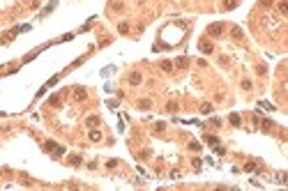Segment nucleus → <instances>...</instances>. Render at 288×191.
Listing matches in <instances>:
<instances>
[{
  "instance_id": "nucleus-1",
  "label": "nucleus",
  "mask_w": 288,
  "mask_h": 191,
  "mask_svg": "<svg viewBox=\"0 0 288 191\" xmlns=\"http://www.w3.org/2000/svg\"><path fill=\"white\" fill-rule=\"evenodd\" d=\"M221 32H224V23H212L208 28V35H212V37H219Z\"/></svg>"
},
{
  "instance_id": "nucleus-7",
  "label": "nucleus",
  "mask_w": 288,
  "mask_h": 191,
  "mask_svg": "<svg viewBox=\"0 0 288 191\" xmlns=\"http://www.w3.org/2000/svg\"><path fill=\"white\" fill-rule=\"evenodd\" d=\"M159 67H161L164 71H171V69H173V62H171V60H161V65H159Z\"/></svg>"
},
{
  "instance_id": "nucleus-13",
  "label": "nucleus",
  "mask_w": 288,
  "mask_h": 191,
  "mask_svg": "<svg viewBox=\"0 0 288 191\" xmlns=\"http://www.w3.org/2000/svg\"><path fill=\"white\" fill-rule=\"evenodd\" d=\"M228 120H231V124H235V127H240V115H237V113H233L231 118H228Z\"/></svg>"
},
{
  "instance_id": "nucleus-3",
  "label": "nucleus",
  "mask_w": 288,
  "mask_h": 191,
  "mask_svg": "<svg viewBox=\"0 0 288 191\" xmlns=\"http://www.w3.org/2000/svg\"><path fill=\"white\" fill-rule=\"evenodd\" d=\"M141 81H143V76H141V74H136V71H134V74L129 76V83H131V85H138Z\"/></svg>"
},
{
  "instance_id": "nucleus-16",
  "label": "nucleus",
  "mask_w": 288,
  "mask_h": 191,
  "mask_svg": "<svg viewBox=\"0 0 288 191\" xmlns=\"http://www.w3.org/2000/svg\"><path fill=\"white\" fill-rule=\"evenodd\" d=\"M205 140H208L210 145H217V143H219V140H217V136H210V134L205 136Z\"/></svg>"
},
{
  "instance_id": "nucleus-15",
  "label": "nucleus",
  "mask_w": 288,
  "mask_h": 191,
  "mask_svg": "<svg viewBox=\"0 0 288 191\" xmlns=\"http://www.w3.org/2000/svg\"><path fill=\"white\" fill-rule=\"evenodd\" d=\"M118 30H120L122 35H127V32H129V23H120V26H118Z\"/></svg>"
},
{
  "instance_id": "nucleus-12",
  "label": "nucleus",
  "mask_w": 288,
  "mask_h": 191,
  "mask_svg": "<svg viewBox=\"0 0 288 191\" xmlns=\"http://www.w3.org/2000/svg\"><path fill=\"white\" fill-rule=\"evenodd\" d=\"M189 150H192V152H201V143L192 140V143H189Z\"/></svg>"
},
{
  "instance_id": "nucleus-8",
  "label": "nucleus",
  "mask_w": 288,
  "mask_h": 191,
  "mask_svg": "<svg viewBox=\"0 0 288 191\" xmlns=\"http://www.w3.org/2000/svg\"><path fill=\"white\" fill-rule=\"evenodd\" d=\"M150 106H152V101H150V99H141V101H138V108H143V111H148Z\"/></svg>"
},
{
  "instance_id": "nucleus-9",
  "label": "nucleus",
  "mask_w": 288,
  "mask_h": 191,
  "mask_svg": "<svg viewBox=\"0 0 288 191\" xmlns=\"http://www.w3.org/2000/svg\"><path fill=\"white\" fill-rule=\"evenodd\" d=\"M175 65H178L180 69H184V67L189 65V60H187V58H178V60H175Z\"/></svg>"
},
{
  "instance_id": "nucleus-17",
  "label": "nucleus",
  "mask_w": 288,
  "mask_h": 191,
  "mask_svg": "<svg viewBox=\"0 0 288 191\" xmlns=\"http://www.w3.org/2000/svg\"><path fill=\"white\" fill-rule=\"evenodd\" d=\"M224 7H226V9H233V7H235V0H226V2H224Z\"/></svg>"
},
{
  "instance_id": "nucleus-22",
  "label": "nucleus",
  "mask_w": 288,
  "mask_h": 191,
  "mask_svg": "<svg viewBox=\"0 0 288 191\" xmlns=\"http://www.w3.org/2000/svg\"><path fill=\"white\" fill-rule=\"evenodd\" d=\"M69 161H71V164H81V156H79V154H74V156L69 159Z\"/></svg>"
},
{
  "instance_id": "nucleus-6",
  "label": "nucleus",
  "mask_w": 288,
  "mask_h": 191,
  "mask_svg": "<svg viewBox=\"0 0 288 191\" xmlns=\"http://www.w3.org/2000/svg\"><path fill=\"white\" fill-rule=\"evenodd\" d=\"M55 148H58V143H53V140H46V143H44V150H46V152H53Z\"/></svg>"
},
{
  "instance_id": "nucleus-2",
  "label": "nucleus",
  "mask_w": 288,
  "mask_h": 191,
  "mask_svg": "<svg viewBox=\"0 0 288 191\" xmlns=\"http://www.w3.org/2000/svg\"><path fill=\"white\" fill-rule=\"evenodd\" d=\"M198 48H201L203 53H212V51H214V46H212L210 42H201V44H198Z\"/></svg>"
},
{
  "instance_id": "nucleus-18",
  "label": "nucleus",
  "mask_w": 288,
  "mask_h": 191,
  "mask_svg": "<svg viewBox=\"0 0 288 191\" xmlns=\"http://www.w3.org/2000/svg\"><path fill=\"white\" fill-rule=\"evenodd\" d=\"M58 101H60V97H58V95H53L51 99H49V104H51V106H55V104H58Z\"/></svg>"
},
{
  "instance_id": "nucleus-10",
  "label": "nucleus",
  "mask_w": 288,
  "mask_h": 191,
  "mask_svg": "<svg viewBox=\"0 0 288 191\" xmlns=\"http://www.w3.org/2000/svg\"><path fill=\"white\" fill-rule=\"evenodd\" d=\"M90 140H102V131L92 129V131H90Z\"/></svg>"
},
{
  "instance_id": "nucleus-23",
  "label": "nucleus",
  "mask_w": 288,
  "mask_h": 191,
  "mask_svg": "<svg viewBox=\"0 0 288 191\" xmlns=\"http://www.w3.org/2000/svg\"><path fill=\"white\" fill-rule=\"evenodd\" d=\"M261 5L263 7H272V0H261Z\"/></svg>"
},
{
  "instance_id": "nucleus-4",
  "label": "nucleus",
  "mask_w": 288,
  "mask_h": 191,
  "mask_svg": "<svg viewBox=\"0 0 288 191\" xmlns=\"http://www.w3.org/2000/svg\"><path fill=\"white\" fill-rule=\"evenodd\" d=\"M74 97H76V99H79V101H83V99H85V90H83V87H76V90H74Z\"/></svg>"
},
{
  "instance_id": "nucleus-19",
  "label": "nucleus",
  "mask_w": 288,
  "mask_h": 191,
  "mask_svg": "<svg viewBox=\"0 0 288 191\" xmlns=\"http://www.w3.org/2000/svg\"><path fill=\"white\" fill-rule=\"evenodd\" d=\"M122 7H124L122 2H113V9H115V12H122Z\"/></svg>"
},
{
  "instance_id": "nucleus-21",
  "label": "nucleus",
  "mask_w": 288,
  "mask_h": 191,
  "mask_svg": "<svg viewBox=\"0 0 288 191\" xmlns=\"http://www.w3.org/2000/svg\"><path fill=\"white\" fill-rule=\"evenodd\" d=\"M242 87H245V90H251V81H247V78H245V81H242Z\"/></svg>"
},
{
  "instance_id": "nucleus-5",
  "label": "nucleus",
  "mask_w": 288,
  "mask_h": 191,
  "mask_svg": "<svg viewBox=\"0 0 288 191\" xmlns=\"http://www.w3.org/2000/svg\"><path fill=\"white\" fill-rule=\"evenodd\" d=\"M85 124L88 127H97V124H99V118H97V115H90V118L85 120Z\"/></svg>"
},
{
  "instance_id": "nucleus-11",
  "label": "nucleus",
  "mask_w": 288,
  "mask_h": 191,
  "mask_svg": "<svg viewBox=\"0 0 288 191\" xmlns=\"http://www.w3.org/2000/svg\"><path fill=\"white\" fill-rule=\"evenodd\" d=\"M201 113L203 115H210V113H212V104H203L201 106Z\"/></svg>"
},
{
  "instance_id": "nucleus-20",
  "label": "nucleus",
  "mask_w": 288,
  "mask_h": 191,
  "mask_svg": "<svg viewBox=\"0 0 288 191\" xmlns=\"http://www.w3.org/2000/svg\"><path fill=\"white\" fill-rule=\"evenodd\" d=\"M233 35H235V39H240V37H242V30H240V28H233Z\"/></svg>"
},
{
  "instance_id": "nucleus-14",
  "label": "nucleus",
  "mask_w": 288,
  "mask_h": 191,
  "mask_svg": "<svg viewBox=\"0 0 288 191\" xmlns=\"http://www.w3.org/2000/svg\"><path fill=\"white\" fill-rule=\"evenodd\" d=\"M166 111H168V113H175V111H178V104H175V101H168Z\"/></svg>"
}]
</instances>
